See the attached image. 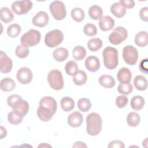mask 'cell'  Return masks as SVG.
Segmentation results:
<instances>
[{
  "label": "cell",
  "mask_w": 148,
  "mask_h": 148,
  "mask_svg": "<svg viewBox=\"0 0 148 148\" xmlns=\"http://www.w3.org/2000/svg\"><path fill=\"white\" fill-rule=\"evenodd\" d=\"M57 108V102L53 97H43L39 101V106L36 112L38 117L42 121H49L56 113Z\"/></svg>",
  "instance_id": "obj_1"
},
{
  "label": "cell",
  "mask_w": 148,
  "mask_h": 148,
  "mask_svg": "<svg viewBox=\"0 0 148 148\" xmlns=\"http://www.w3.org/2000/svg\"><path fill=\"white\" fill-rule=\"evenodd\" d=\"M8 105L16 112L22 117H24L29 110V104L21 98V96L13 94L8 97L7 99Z\"/></svg>",
  "instance_id": "obj_2"
},
{
  "label": "cell",
  "mask_w": 148,
  "mask_h": 148,
  "mask_svg": "<svg viewBox=\"0 0 148 148\" xmlns=\"http://www.w3.org/2000/svg\"><path fill=\"white\" fill-rule=\"evenodd\" d=\"M86 131L91 136L98 135L102 130V121L99 114L92 112L88 114L86 117Z\"/></svg>",
  "instance_id": "obj_3"
},
{
  "label": "cell",
  "mask_w": 148,
  "mask_h": 148,
  "mask_svg": "<svg viewBox=\"0 0 148 148\" xmlns=\"http://www.w3.org/2000/svg\"><path fill=\"white\" fill-rule=\"evenodd\" d=\"M103 64L108 69H115L119 63L118 51L116 49L112 47H105L102 53Z\"/></svg>",
  "instance_id": "obj_4"
},
{
  "label": "cell",
  "mask_w": 148,
  "mask_h": 148,
  "mask_svg": "<svg viewBox=\"0 0 148 148\" xmlns=\"http://www.w3.org/2000/svg\"><path fill=\"white\" fill-rule=\"evenodd\" d=\"M41 39V35L39 31L31 29L23 34L20 39L21 44L25 47H32L38 45Z\"/></svg>",
  "instance_id": "obj_5"
},
{
  "label": "cell",
  "mask_w": 148,
  "mask_h": 148,
  "mask_svg": "<svg viewBox=\"0 0 148 148\" xmlns=\"http://www.w3.org/2000/svg\"><path fill=\"white\" fill-rule=\"evenodd\" d=\"M64 40V35L60 29H53L49 31L45 37V45L51 48L60 45Z\"/></svg>",
  "instance_id": "obj_6"
},
{
  "label": "cell",
  "mask_w": 148,
  "mask_h": 148,
  "mask_svg": "<svg viewBox=\"0 0 148 148\" xmlns=\"http://www.w3.org/2000/svg\"><path fill=\"white\" fill-rule=\"evenodd\" d=\"M47 82L51 88L60 90L64 87V80L61 72L58 69H53L47 75Z\"/></svg>",
  "instance_id": "obj_7"
},
{
  "label": "cell",
  "mask_w": 148,
  "mask_h": 148,
  "mask_svg": "<svg viewBox=\"0 0 148 148\" xmlns=\"http://www.w3.org/2000/svg\"><path fill=\"white\" fill-rule=\"evenodd\" d=\"M49 9L54 18L57 20H62L66 16L65 6L62 1H55L52 2L50 4Z\"/></svg>",
  "instance_id": "obj_8"
},
{
  "label": "cell",
  "mask_w": 148,
  "mask_h": 148,
  "mask_svg": "<svg viewBox=\"0 0 148 148\" xmlns=\"http://www.w3.org/2000/svg\"><path fill=\"white\" fill-rule=\"evenodd\" d=\"M128 36L127 30L123 27H116L109 36V41L113 45H118L124 42Z\"/></svg>",
  "instance_id": "obj_9"
},
{
  "label": "cell",
  "mask_w": 148,
  "mask_h": 148,
  "mask_svg": "<svg viewBox=\"0 0 148 148\" xmlns=\"http://www.w3.org/2000/svg\"><path fill=\"white\" fill-rule=\"evenodd\" d=\"M123 57L126 64L134 65L138 60L137 49L131 45L125 46L123 49Z\"/></svg>",
  "instance_id": "obj_10"
},
{
  "label": "cell",
  "mask_w": 148,
  "mask_h": 148,
  "mask_svg": "<svg viewBox=\"0 0 148 148\" xmlns=\"http://www.w3.org/2000/svg\"><path fill=\"white\" fill-rule=\"evenodd\" d=\"M32 6L33 3L29 0L16 1L11 6L12 10L17 15L27 14L31 10Z\"/></svg>",
  "instance_id": "obj_11"
},
{
  "label": "cell",
  "mask_w": 148,
  "mask_h": 148,
  "mask_svg": "<svg viewBox=\"0 0 148 148\" xmlns=\"http://www.w3.org/2000/svg\"><path fill=\"white\" fill-rule=\"evenodd\" d=\"M17 80L23 84H27L31 82L33 75L31 69L27 67H22L20 68L16 73Z\"/></svg>",
  "instance_id": "obj_12"
},
{
  "label": "cell",
  "mask_w": 148,
  "mask_h": 148,
  "mask_svg": "<svg viewBox=\"0 0 148 148\" xmlns=\"http://www.w3.org/2000/svg\"><path fill=\"white\" fill-rule=\"evenodd\" d=\"M13 62L10 58L2 50L0 51V72L3 73H9L12 69Z\"/></svg>",
  "instance_id": "obj_13"
},
{
  "label": "cell",
  "mask_w": 148,
  "mask_h": 148,
  "mask_svg": "<svg viewBox=\"0 0 148 148\" xmlns=\"http://www.w3.org/2000/svg\"><path fill=\"white\" fill-rule=\"evenodd\" d=\"M49 17L47 13L43 11L38 12L32 18V24L38 27H44L47 25Z\"/></svg>",
  "instance_id": "obj_14"
},
{
  "label": "cell",
  "mask_w": 148,
  "mask_h": 148,
  "mask_svg": "<svg viewBox=\"0 0 148 148\" xmlns=\"http://www.w3.org/2000/svg\"><path fill=\"white\" fill-rule=\"evenodd\" d=\"M83 121V116L82 114L77 111L71 113L67 119L68 124L73 128H77L80 127L82 125Z\"/></svg>",
  "instance_id": "obj_15"
},
{
  "label": "cell",
  "mask_w": 148,
  "mask_h": 148,
  "mask_svg": "<svg viewBox=\"0 0 148 148\" xmlns=\"http://www.w3.org/2000/svg\"><path fill=\"white\" fill-rule=\"evenodd\" d=\"M117 77L120 84H128L131 80L132 73L128 68L123 67L118 71Z\"/></svg>",
  "instance_id": "obj_16"
},
{
  "label": "cell",
  "mask_w": 148,
  "mask_h": 148,
  "mask_svg": "<svg viewBox=\"0 0 148 148\" xmlns=\"http://www.w3.org/2000/svg\"><path fill=\"white\" fill-rule=\"evenodd\" d=\"M85 66L88 71L91 72H95L100 68V62L98 57L90 56L85 60Z\"/></svg>",
  "instance_id": "obj_17"
},
{
  "label": "cell",
  "mask_w": 148,
  "mask_h": 148,
  "mask_svg": "<svg viewBox=\"0 0 148 148\" xmlns=\"http://www.w3.org/2000/svg\"><path fill=\"white\" fill-rule=\"evenodd\" d=\"M99 27L102 31L111 30L114 26V20L109 16H105L99 21Z\"/></svg>",
  "instance_id": "obj_18"
},
{
  "label": "cell",
  "mask_w": 148,
  "mask_h": 148,
  "mask_svg": "<svg viewBox=\"0 0 148 148\" xmlns=\"http://www.w3.org/2000/svg\"><path fill=\"white\" fill-rule=\"evenodd\" d=\"M98 82L101 86L105 88H111L115 85V80L113 77L109 75H103L99 77Z\"/></svg>",
  "instance_id": "obj_19"
},
{
  "label": "cell",
  "mask_w": 148,
  "mask_h": 148,
  "mask_svg": "<svg viewBox=\"0 0 148 148\" xmlns=\"http://www.w3.org/2000/svg\"><path fill=\"white\" fill-rule=\"evenodd\" d=\"M68 50L65 47H58L53 53V58L58 62H63L68 58Z\"/></svg>",
  "instance_id": "obj_20"
},
{
  "label": "cell",
  "mask_w": 148,
  "mask_h": 148,
  "mask_svg": "<svg viewBox=\"0 0 148 148\" xmlns=\"http://www.w3.org/2000/svg\"><path fill=\"white\" fill-rule=\"evenodd\" d=\"M16 87L14 81L10 77H5L1 80V90L5 92H9L13 90Z\"/></svg>",
  "instance_id": "obj_21"
},
{
  "label": "cell",
  "mask_w": 148,
  "mask_h": 148,
  "mask_svg": "<svg viewBox=\"0 0 148 148\" xmlns=\"http://www.w3.org/2000/svg\"><path fill=\"white\" fill-rule=\"evenodd\" d=\"M135 44L140 47H144L148 43L147 32L146 31H140L135 36Z\"/></svg>",
  "instance_id": "obj_22"
},
{
  "label": "cell",
  "mask_w": 148,
  "mask_h": 148,
  "mask_svg": "<svg viewBox=\"0 0 148 148\" xmlns=\"http://www.w3.org/2000/svg\"><path fill=\"white\" fill-rule=\"evenodd\" d=\"M134 84L136 90L145 91L147 88V79L142 75H137L134 80Z\"/></svg>",
  "instance_id": "obj_23"
},
{
  "label": "cell",
  "mask_w": 148,
  "mask_h": 148,
  "mask_svg": "<svg viewBox=\"0 0 148 148\" xmlns=\"http://www.w3.org/2000/svg\"><path fill=\"white\" fill-rule=\"evenodd\" d=\"M110 12L115 17L121 18L125 16L127 10L119 2H115L111 6Z\"/></svg>",
  "instance_id": "obj_24"
},
{
  "label": "cell",
  "mask_w": 148,
  "mask_h": 148,
  "mask_svg": "<svg viewBox=\"0 0 148 148\" xmlns=\"http://www.w3.org/2000/svg\"><path fill=\"white\" fill-rule=\"evenodd\" d=\"M145 103V99L142 96L136 95L132 98L130 105L134 110H140L143 108Z\"/></svg>",
  "instance_id": "obj_25"
},
{
  "label": "cell",
  "mask_w": 148,
  "mask_h": 148,
  "mask_svg": "<svg viewBox=\"0 0 148 148\" xmlns=\"http://www.w3.org/2000/svg\"><path fill=\"white\" fill-rule=\"evenodd\" d=\"M88 14L90 18L93 20H100L102 17L103 10L99 6L92 5L89 8Z\"/></svg>",
  "instance_id": "obj_26"
},
{
  "label": "cell",
  "mask_w": 148,
  "mask_h": 148,
  "mask_svg": "<svg viewBox=\"0 0 148 148\" xmlns=\"http://www.w3.org/2000/svg\"><path fill=\"white\" fill-rule=\"evenodd\" d=\"M60 104L62 109L66 112L71 111L75 107V102L73 99L69 97H63L61 99Z\"/></svg>",
  "instance_id": "obj_27"
},
{
  "label": "cell",
  "mask_w": 148,
  "mask_h": 148,
  "mask_svg": "<svg viewBox=\"0 0 148 148\" xmlns=\"http://www.w3.org/2000/svg\"><path fill=\"white\" fill-rule=\"evenodd\" d=\"M14 18V15L7 7H3L0 10V18L5 23L11 22Z\"/></svg>",
  "instance_id": "obj_28"
},
{
  "label": "cell",
  "mask_w": 148,
  "mask_h": 148,
  "mask_svg": "<svg viewBox=\"0 0 148 148\" xmlns=\"http://www.w3.org/2000/svg\"><path fill=\"white\" fill-rule=\"evenodd\" d=\"M87 80L86 73L82 71H78L73 77V82L77 86H82L84 84Z\"/></svg>",
  "instance_id": "obj_29"
},
{
  "label": "cell",
  "mask_w": 148,
  "mask_h": 148,
  "mask_svg": "<svg viewBox=\"0 0 148 148\" xmlns=\"http://www.w3.org/2000/svg\"><path fill=\"white\" fill-rule=\"evenodd\" d=\"M140 121V116L135 112H130L127 116V122L128 125L132 127H136Z\"/></svg>",
  "instance_id": "obj_30"
},
{
  "label": "cell",
  "mask_w": 148,
  "mask_h": 148,
  "mask_svg": "<svg viewBox=\"0 0 148 148\" xmlns=\"http://www.w3.org/2000/svg\"><path fill=\"white\" fill-rule=\"evenodd\" d=\"M103 45L102 40L98 38H94L90 39L87 42V47L91 51L99 50Z\"/></svg>",
  "instance_id": "obj_31"
},
{
  "label": "cell",
  "mask_w": 148,
  "mask_h": 148,
  "mask_svg": "<svg viewBox=\"0 0 148 148\" xmlns=\"http://www.w3.org/2000/svg\"><path fill=\"white\" fill-rule=\"evenodd\" d=\"M72 56L75 60L81 61L86 57V50L82 46H76L73 49Z\"/></svg>",
  "instance_id": "obj_32"
},
{
  "label": "cell",
  "mask_w": 148,
  "mask_h": 148,
  "mask_svg": "<svg viewBox=\"0 0 148 148\" xmlns=\"http://www.w3.org/2000/svg\"><path fill=\"white\" fill-rule=\"evenodd\" d=\"M71 17L72 19L76 22L82 21L85 17V13L84 10L80 8H73L71 13Z\"/></svg>",
  "instance_id": "obj_33"
},
{
  "label": "cell",
  "mask_w": 148,
  "mask_h": 148,
  "mask_svg": "<svg viewBox=\"0 0 148 148\" xmlns=\"http://www.w3.org/2000/svg\"><path fill=\"white\" fill-rule=\"evenodd\" d=\"M23 117L18 114L14 110L10 112L8 114V121L13 125H17L21 123L23 121Z\"/></svg>",
  "instance_id": "obj_34"
},
{
  "label": "cell",
  "mask_w": 148,
  "mask_h": 148,
  "mask_svg": "<svg viewBox=\"0 0 148 148\" xmlns=\"http://www.w3.org/2000/svg\"><path fill=\"white\" fill-rule=\"evenodd\" d=\"M77 107L80 111L86 112L91 109V102L88 98H82L77 102Z\"/></svg>",
  "instance_id": "obj_35"
},
{
  "label": "cell",
  "mask_w": 148,
  "mask_h": 148,
  "mask_svg": "<svg viewBox=\"0 0 148 148\" xmlns=\"http://www.w3.org/2000/svg\"><path fill=\"white\" fill-rule=\"evenodd\" d=\"M65 70L68 75L73 76L78 71L77 64L74 61H69L66 63Z\"/></svg>",
  "instance_id": "obj_36"
},
{
  "label": "cell",
  "mask_w": 148,
  "mask_h": 148,
  "mask_svg": "<svg viewBox=\"0 0 148 148\" xmlns=\"http://www.w3.org/2000/svg\"><path fill=\"white\" fill-rule=\"evenodd\" d=\"M21 32V27L18 24H10L7 29L8 35L12 38H16Z\"/></svg>",
  "instance_id": "obj_37"
},
{
  "label": "cell",
  "mask_w": 148,
  "mask_h": 148,
  "mask_svg": "<svg viewBox=\"0 0 148 148\" xmlns=\"http://www.w3.org/2000/svg\"><path fill=\"white\" fill-rule=\"evenodd\" d=\"M29 53L28 47L22 45H18L15 49V54L16 56L20 58H24L28 57Z\"/></svg>",
  "instance_id": "obj_38"
},
{
  "label": "cell",
  "mask_w": 148,
  "mask_h": 148,
  "mask_svg": "<svg viewBox=\"0 0 148 148\" xmlns=\"http://www.w3.org/2000/svg\"><path fill=\"white\" fill-rule=\"evenodd\" d=\"M83 31L85 35L88 36H93L97 35V27L91 23L86 24L84 28Z\"/></svg>",
  "instance_id": "obj_39"
},
{
  "label": "cell",
  "mask_w": 148,
  "mask_h": 148,
  "mask_svg": "<svg viewBox=\"0 0 148 148\" xmlns=\"http://www.w3.org/2000/svg\"><path fill=\"white\" fill-rule=\"evenodd\" d=\"M133 90L132 85L130 83L128 84H120L117 87V91L120 94L128 95Z\"/></svg>",
  "instance_id": "obj_40"
},
{
  "label": "cell",
  "mask_w": 148,
  "mask_h": 148,
  "mask_svg": "<svg viewBox=\"0 0 148 148\" xmlns=\"http://www.w3.org/2000/svg\"><path fill=\"white\" fill-rule=\"evenodd\" d=\"M128 99L127 96L125 95H120L116 98V105L117 108L120 109H122L124 108L127 104L128 103Z\"/></svg>",
  "instance_id": "obj_41"
},
{
  "label": "cell",
  "mask_w": 148,
  "mask_h": 148,
  "mask_svg": "<svg viewBox=\"0 0 148 148\" xmlns=\"http://www.w3.org/2000/svg\"><path fill=\"white\" fill-rule=\"evenodd\" d=\"M119 3L124 8L132 9L135 6V2L132 0H120Z\"/></svg>",
  "instance_id": "obj_42"
},
{
  "label": "cell",
  "mask_w": 148,
  "mask_h": 148,
  "mask_svg": "<svg viewBox=\"0 0 148 148\" xmlns=\"http://www.w3.org/2000/svg\"><path fill=\"white\" fill-rule=\"evenodd\" d=\"M108 147L109 148H111V147H113V148H124L125 147V145L124 143H123V142L121 141V140H113L112 142H110L108 146Z\"/></svg>",
  "instance_id": "obj_43"
},
{
  "label": "cell",
  "mask_w": 148,
  "mask_h": 148,
  "mask_svg": "<svg viewBox=\"0 0 148 148\" xmlns=\"http://www.w3.org/2000/svg\"><path fill=\"white\" fill-rule=\"evenodd\" d=\"M139 17L140 19L145 22L148 21V8L144 7L139 12Z\"/></svg>",
  "instance_id": "obj_44"
},
{
  "label": "cell",
  "mask_w": 148,
  "mask_h": 148,
  "mask_svg": "<svg viewBox=\"0 0 148 148\" xmlns=\"http://www.w3.org/2000/svg\"><path fill=\"white\" fill-rule=\"evenodd\" d=\"M147 59L145 58V59H143L142 60V61L140 62L139 64V69L140 71V72H142V73H144L145 74H147Z\"/></svg>",
  "instance_id": "obj_45"
},
{
  "label": "cell",
  "mask_w": 148,
  "mask_h": 148,
  "mask_svg": "<svg viewBox=\"0 0 148 148\" xmlns=\"http://www.w3.org/2000/svg\"><path fill=\"white\" fill-rule=\"evenodd\" d=\"M87 145L85 143L81 142V141H77L72 146V147H87Z\"/></svg>",
  "instance_id": "obj_46"
},
{
  "label": "cell",
  "mask_w": 148,
  "mask_h": 148,
  "mask_svg": "<svg viewBox=\"0 0 148 148\" xmlns=\"http://www.w3.org/2000/svg\"><path fill=\"white\" fill-rule=\"evenodd\" d=\"M7 135V131L5 128L2 126H1V139H3Z\"/></svg>",
  "instance_id": "obj_47"
},
{
  "label": "cell",
  "mask_w": 148,
  "mask_h": 148,
  "mask_svg": "<svg viewBox=\"0 0 148 148\" xmlns=\"http://www.w3.org/2000/svg\"><path fill=\"white\" fill-rule=\"evenodd\" d=\"M38 147H51V146H50V145H49V144H47V143H41V144H40L39 146H38Z\"/></svg>",
  "instance_id": "obj_48"
}]
</instances>
